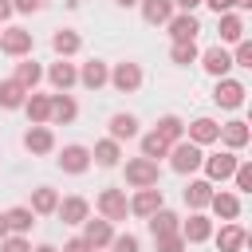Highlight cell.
<instances>
[{
  "mask_svg": "<svg viewBox=\"0 0 252 252\" xmlns=\"http://www.w3.org/2000/svg\"><path fill=\"white\" fill-rule=\"evenodd\" d=\"M201 161H205V150H201V146H193L189 138H181V142H173V146H169V169H173V173L189 177V173H197V169H201Z\"/></svg>",
  "mask_w": 252,
  "mask_h": 252,
  "instance_id": "obj_1",
  "label": "cell"
},
{
  "mask_svg": "<svg viewBox=\"0 0 252 252\" xmlns=\"http://www.w3.org/2000/svg\"><path fill=\"white\" fill-rule=\"evenodd\" d=\"M236 165H240V158L232 154V150H220V154H205V161H201V169H205V181H228L232 173H236Z\"/></svg>",
  "mask_w": 252,
  "mask_h": 252,
  "instance_id": "obj_2",
  "label": "cell"
},
{
  "mask_svg": "<svg viewBox=\"0 0 252 252\" xmlns=\"http://www.w3.org/2000/svg\"><path fill=\"white\" fill-rule=\"evenodd\" d=\"M32 47H35V35H32L28 28H4V32H0V51H4V55L28 59Z\"/></svg>",
  "mask_w": 252,
  "mask_h": 252,
  "instance_id": "obj_3",
  "label": "cell"
},
{
  "mask_svg": "<svg viewBox=\"0 0 252 252\" xmlns=\"http://www.w3.org/2000/svg\"><path fill=\"white\" fill-rule=\"evenodd\" d=\"M158 177H161L158 161H150V158H130L126 161V185L130 189H150V185H158Z\"/></svg>",
  "mask_w": 252,
  "mask_h": 252,
  "instance_id": "obj_4",
  "label": "cell"
},
{
  "mask_svg": "<svg viewBox=\"0 0 252 252\" xmlns=\"http://www.w3.org/2000/svg\"><path fill=\"white\" fill-rule=\"evenodd\" d=\"M118 94H134L138 87H142V67L138 63H130V59H122V63H114L110 67V79H106Z\"/></svg>",
  "mask_w": 252,
  "mask_h": 252,
  "instance_id": "obj_5",
  "label": "cell"
},
{
  "mask_svg": "<svg viewBox=\"0 0 252 252\" xmlns=\"http://www.w3.org/2000/svg\"><path fill=\"white\" fill-rule=\"evenodd\" d=\"M244 94H248V87L240 79H217V87H213V102L220 110H240L244 106Z\"/></svg>",
  "mask_w": 252,
  "mask_h": 252,
  "instance_id": "obj_6",
  "label": "cell"
},
{
  "mask_svg": "<svg viewBox=\"0 0 252 252\" xmlns=\"http://www.w3.org/2000/svg\"><path fill=\"white\" fill-rule=\"evenodd\" d=\"M94 205H98V217H102V220H110V224L130 217V201H126V193H122V189H102Z\"/></svg>",
  "mask_w": 252,
  "mask_h": 252,
  "instance_id": "obj_7",
  "label": "cell"
},
{
  "mask_svg": "<svg viewBox=\"0 0 252 252\" xmlns=\"http://www.w3.org/2000/svg\"><path fill=\"white\" fill-rule=\"evenodd\" d=\"M55 161H59V169H63V173L79 177V173H87V169H91V150H87V146H79V142H71V146H63V150H59V158H55Z\"/></svg>",
  "mask_w": 252,
  "mask_h": 252,
  "instance_id": "obj_8",
  "label": "cell"
},
{
  "mask_svg": "<svg viewBox=\"0 0 252 252\" xmlns=\"http://www.w3.org/2000/svg\"><path fill=\"white\" fill-rule=\"evenodd\" d=\"M158 209H165V197H161L158 185H150V189H134V197H130V213H134V217L150 220Z\"/></svg>",
  "mask_w": 252,
  "mask_h": 252,
  "instance_id": "obj_9",
  "label": "cell"
},
{
  "mask_svg": "<svg viewBox=\"0 0 252 252\" xmlns=\"http://www.w3.org/2000/svg\"><path fill=\"white\" fill-rule=\"evenodd\" d=\"M201 59V67H205V75H213V79H228V71H232V55H228V47H209V51H201L197 55Z\"/></svg>",
  "mask_w": 252,
  "mask_h": 252,
  "instance_id": "obj_10",
  "label": "cell"
},
{
  "mask_svg": "<svg viewBox=\"0 0 252 252\" xmlns=\"http://www.w3.org/2000/svg\"><path fill=\"white\" fill-rule=\"evenodd\" d=\"M177 232H181V240H185V244H205L217 228H213V220H209L205 213H189V220H181V228H177Z\"/></svg>",
  "mask_w": 252,
  "mask_h": 252,
  "instance_id": "obj_11",
  "label": "cell"
},
{
  "mask_svg": "<svg viewBox=\"0 0 252 252\" xmlns=\"http://www.w3.org/2000/svg\"><path fill=\"white\" fill-rule=\"evenodd\" d=\"M165 28H169L173 43H189V39H197V32H201V20H197L193 12H173Z\"/></svg>",
  "mask_w": 252,
  "mask_h": 252,
  "instance_id": "obj_12",
  "label": "cell"
},
{
  "mask_svg": "<svg viewBox=\"0 0 252 252\" xmlns=\"http://www.w3.org/2000/svg\"><path fill=\"white\" fill-rule=\"evenodd\" d=\"M185 138L205 150V146H213V142L220 138V122H217V118H193V122L185 126Z\"/></svg>",
  "mask_w": 252,
  "mask_h": 252,
  "instance_id": "obj_13",
  "label": "cell"
},
{
  "mask_svg": "<svg viewBox=\"0 0 252 252\" xmlns=\"http://www.w3.org/2000/svg\"><path fill=\"white\" fill-rule=\"evenodd\" d=\"M83 240H87L94 252H98V248H110V240H114V224L102 220V217H98V220L87 217V220H83Z\"/></svg>",
  "mask_w": 252,
  "mask_h": 252,
  "instance_id": "obj_14",
  "label": "cell"
},
{
  "mask_svg": "<svg viewBox=\"0 0 252 252\" xmlns=\"http://www.w3.org/2000/svg\"><path fill=\"white\" fill-rule=\"evenodd\" d=\"M20 110L28 114V126H47V122H51V94H35V91H32Z\"/></svg>",
  "mask_w": 252,
  "mask_h": 252,
  "instance_id": "obj_15",
  "label": "cell"
},
{
  "mask_svg": "<svg viewBox=\"0 0 252 252\" xmlns=\"http://www.w3.org/2000/svg\"><path fill=\"white\" fill-rule=\"evenodd\" d=\"M24 150L35 154V158L51 154V150H55V134H51V126H28V130H24Z\"/></svg>",
  "mask_w": 252,
  "mask_h": 252,
  "instance_id": "obj_16",
  "label": "cell"
},
{
  "mask_svg": "<svg viewBox=\"0 0 252 252\" xmlns=\"http://www.w3.org/2000/svg\"><path fill=\"white\" fill-rule=\"evenodd\" d=\"M213 193H217V189H213V181L193 177V181L185 185V193H181V197H185V205H189L193 213H205V209H209V201H213Z\"/></svg>",
  "mask_w": 252,
  "mask_h": 252,
  "instance_id": "obj_17",
  "label": "cell"
},
{
  "mask_svg": "<svg viewBox=\"0 0 252 252\" xmlns=\"http://www.w3.org/2000/svg\"><path fill=\"white\" fill-rule=\"evenodd\" d=\"M55 217H59L63 224H83V220L91 217V201H87V197H63V201L55 205Z\"/></svg>",
  "mask_w": 252,
  "mask_h": 252,
  "instance_id": "obj_18",
  "label": "cell"
},
{
  "mask_svg": "<svg viewBox=\"0 0 252 252\" xmlns=\"http://www.w3.org/2000/svg\"><path fill=\"white\" fill-rule=\"evenodd\" d=\"M209 240H217V248H220V252H240V248L248 244V232H244L236 220H224V224H220V232H213Z\"/></svg>",
  "mask_w": 252,
  "mask_h": 252,
  "instance_id": "obj_19",
  "label": "cell"
},
{
  "mask_svg": "<svg viewBox=\"0 0 252 252\" xmlns=\"http://www.w3.org/2000/svg\"><path fill=\"white\" fill-rule=\"evenodd\" d=\"M106 79H110V63H102V59H87V63L79 67V83H83L87 91H102Z\"/></svg>",
  "mask_w": 252,
  "mask_h": 252,
  "instance_id": "obj_20",
  "label": "cell"
},
{
  "mask_svg": "<svg viewBox=\"0 0 252 252\" xmlns=\"http://www.w3.org/2000/svg\"><path fill=\"white\" fill-rule=\"evenodd\" d=\"M248 138H252L248 122H244V118H232V122H224V126H220V138H217V142H224V150H232V154H236V150H244V146H248Z\"/></svg>",
  "mask_w": 252,
  "mask_h": 252,
  "instance_id": "obj_21",
  "label": "cell"
},
{
  "mask_svg": "<svg viewBox=\"0 0 252 252\" xmlns=\"http://www.w3.org/2000/svg\"><path fill=\"white\" fill-rule=\"evenodd\" d=\"M47 83H51L55 91H63V94H67V91L79 83V67H75V63H67V59H59V63H51V67H47Z\"/></svg>",
  "mask_w": 252,
  "mask_h": 252,
  "instance_id": "obj_22",
  "label": "cell"
},
{
  "mask_svg": "<svg viewBox=\"0 0 252 252\" xmlns=\"http://www.w3.org/2000/svg\"><path fill=\"white\" fill-rule=\"evenodd\" d=\"M75 118H79V102H75L71 94L55 91V94H51V122H55V126H71Z\"/></svg>",
  "mask_w": 252,
  "mask_h": 252,
  "instance_id": "obj_23",
  "label": "cell"
},
{
  "mask_svg": "<svg viewBox=\"0 0 252 252\" xmlns=\"http://www.w3.org/2000/svg\"><path fill=\"white\" fill-rule=\"evenodd\" d=\"M138 8H142V20H146V24H154V28H165V24H169V16L177 12V8H173V0H138Z\"/></svg>",
  "mask_w": 252,
  "mask_h": 252,
  "instance_id": "obj_24",
  "label": "cell"
},
{
  "mask_svg": "<svg viewBox=\"0 0 252 252\" xmlns=\"http://www.w3.org/2000/svg\"><path fill=\"white\" fill-rule=\"evenodd\" d=\"M209 209H213V217H217V220H236V217H240V197H236V193H228V189H220V193H213Z\"/></svg>",
  "mask_w": 252,
  "mask_h": 252,
  "instance_id": "obj_25",
  "label": "cell"
},
{
  "mask_svg": "<svg viewBox=\"0 0 252 252\" xmlns=\"http://www.w3.org/2000/svg\"><path fill=\"white\" fill-rule=\"evenodd\" d=\"M91 161H94V165H102V169H114V165L122 161V146H118L114 138H102V142H94Z\"/></svg>",
  "mask_w": 252,
  "mask_h": 252,
  "instance_id": "obj_26",
  "label": "cell"
},
{
  "mask_svg": "<svg viewBox=\"0 0 252 252\" xmlns=\"http://www.w3.org/2000/svg\"><path fill=\"white\" fill-rule=\"evenodd\" d=\"M4 220H8V232H12V236H28V232L35 228V213H32L28 205L8 209V213H4Z\"/></svg>",
  "mask_w": 252,
  "mask_h": 252,
  "instance_id": "obj_27",
  "label": "cell"
},
{
  "mask_svg": "<svg viewBox=\"0 0 252 252\" xmlns=\"http://www.w3.org/2000/svg\"><path fill=\"white\" fill-rule=\"evenodd\" d=\"M146 228H150V236L158 240V236H173L177 228H181V217L177 213H169V209H158L150 220H146Z\"/></svg>",
  "mask_w": 252,
  "mask_h": 252,
  "instance_id": "obj_28",
  "label": "cell"
},
{
  "mask_svg": "<svg viewBox=\"0 0 252 252\" xmlns=\"http://www.w3.org/2000/svg\"><path fill=\"white\" fill-rule=\"evenodd\" d=\"M217 32H220V47L224 43H240L244 39V20L236 12H224V16H217Z\"/></svg>",
  "mask_w": 252,
  "mask_h": 252,
  "instance_id": "obj_29",
  "label": "cell"
},
{
  "mask_svg": "<svg viewBox=\"0 0 252 252\" xmlns=\"http://www.w3.org/2000/svg\"><path fill=\"white\" fill-rule=\"evenodd\" d=\"M79 47H83V39H79V32H71V28H59V32L51 35V51H55L59 59L79 55Z\"/></svg>",
  "mask_w": 252,
  "mask_h": 252,
  "instance_id": "obj_30",
  "label": "cell"
},
{
  "mask_svg": "<svg viewBox=\"0 0 252 252\" xmlns=\"http://www.w3.org/2000/svg\"><path fill=\"white\" fill-rule=\"evenodd\" d=\"M12 79H16L24 91H35V87H39V79H43V67L28 55V59H20V63H16V75H12Z\"/></svg>",
  "mask_w": 252,
  "mask_h": 252,
  "instance_id": "obj_31",
  "label": "cell"
},
{
  "mask_svg": "<svg viewBox=\"0 0 252 252\" xmlns=\"http://www.w3.org/2000/svg\"><path fill=\"white\" fill-rule=\"evenodd\" d=\"M55 205H59V193H55L51 185L32 189V205H28V209H32L35 217H51V213H55Z\"/></svg>",
  "mask_w": 252,
  "mask_h": 252,
  "instance_id": "obj_32",
  "label": "cell"
},
{
  "mask_svg": "<svg viewBox=\"0 0 252 252\" xmlns=\"http://www.w3.org/2000/svg\"><path fill=\"white\" fill-rule=\"evenodd\" d=\"M28 94H32V91H24L16 79H4V83H0V106H4V110H20Z\"/></svg>",
  "mask_w": 252,
  "mask_h": 252,
  "instance_id": "obj_33",
  "label": "cell"
},
{
  "mask_svg": "<svg viewBox=\"0 0 252 252\" xmlns=\"http://www.w3.org/2000/svg\"><path fill=\"white\" fill-rule=\"evenodd\" d=\"M110 138H114L118 146H122L126 138H138V118H134V114H114V118H110Z\"/></svg>",
  "mask_w": 252,
  "mask_h": 252,
  "instance_id": "obj_34",
  "label": "cell"
},
{
  "mask_svg": "<svg viewBox=\"0 0 252 252\" xmlns=\"http://www.w3.org/2000/svg\"><path fill=\"white\" fill-rule=\"evenodd\" d=\"M154 130H158V134H161V138H165V142H169V146H173V142H181V138H185V122H181V118H177V114H161V118H158V126H154Z\"/></svg>",
  "mask_w": 252,
  "mask_h": 252,
  "instance_id": "obj_35",
  "label": "cell"
},
{
  "mask_svg": "<svg viewBox=\"0 0 252 252\" xmlns=\"http://www.w3.org/2000/svg\"><path fill=\"white\" fill-rule=\"evenodd\" d=\"M142 158H150V161H158V158H169V142H165L158 130L142 134Z\"/></svg>",
  "mask_w": 252,
  "mask_h": 252,
  "instance_id": "obj_36",
  "label": "cell"
},
{
  "mask_svg": "<svg viewBox=\"0 0 252 252\" xmlns=\"http://www.w3.org/2000/svg\"><path fill=\"white\" fill-rule=\"evenodd\" d=\"M197 55H201V51H197V39H189V43H173V47H169V59H173L177 67L197 63Z\"/></svg>",
  "mask_w": 252,
  "mask_h": 252,
  "instance_id": "obj_37",
  "label": "cell"
},
{
  "mask_svg": "<svg viewBox=\"0 0 252 252\" xmlns=\"http://www.w3.org/2000/svg\"><path fill=\"white\" fill-rule=\"evenodd\" d=\"M110 252H142V244H138V236H134V232H114Z\"/></svg>",
  "mask_w": 252,
  "mask_h": 252,
  "instance_id": "obj_38",
  "label": "cell"
},
{
  "mask_svg": "<svg viewBox=\"0 0 252 252\" xmlns=\"http://www.w3.org/2000/svg\"><path fill=\"white\" fill-rule=\"evenodd\" d=\"M232 181H236V193H252V161H240Z\"/></svg>",
  "mask_w": 252,
  "mask_h": 252,
  "instance_id": "obj_39",
  "label": "cell"
},
{
  "mask_svg": "<svg viewBox=\"0 0 252 252\" xmlns=\"http://www.w3.org/2000/svg\"><path fill=\"white\" fill-rule=\"evenodd\" d=\"M154 248H158V252H185L189 244L181 240V232H173V236H158V240H154Z\"/></svg>",
  "mask_w": 252,
  "mask_h": 252,
  "instance_id": "obj_40",
  "label": "cell"
},
{
  "mask_svg": "<svg viewBox=\"0 0 252 252\" xmlns=\"http://www.w3.org/2000/svg\"><path fill=\"white\" fill-rule=\"evenodd\" d=\"M232 67H252V39H240L232 51Z\"/></svg>",
  "mask_w": 252,
  "mask_h": 252,
  "instance_id": "obj_41",
  "label": "cell"
},
{
  "mask_svg": "<svg viewBox=\"0 0 252 252\" xmlns=\"http://www.w3.org/2000/svg\"><path fill=\"white\" fill-rule=\"evenodd\" d=\"M0 252H32V240L28 236H4L0 240Z\"/></svg>",
  "mask_w": 252,
  "mask_h": 252,
  "instance_id": "obj_42",
  "label": "cell"
},
{
  "mask_svg": "<svg viewBox=\"0 0 252 252\" xmlns=\"http://www.w3.org/2000/svg\"><path fill=\"white\" fill-rule=\"evenodd\" d=\"M39 8H43V0H12V12H24V16H32Z\"/></svg>",
  "mask_w": 252,
  "mask_h": 252,
  "instance_id": "obj_43",
  "label": "cell"
},
{
  "mask_svg": "<svg viewBox=\"0 0 252 252\" xmlns=\"http://www.w3.org/2000/svg\"><path fill=\"white\" fill-rule=\"evenodd\" d=\"M63 252H94V248H91V244H87L83 236H71V240L63 244Z\"/></svg>",
  "mask_w": 252,
  "mask_h": 252,
  "instance_id": "obj_44",
  "label": "cell"
},
{
  "mask_svg": "<svg viewBox=\"0 0 252 252\" xmlns=\"http://www.w3.org/2000/svg\"><path fill=\"white\" fill-rule=\"evenodd\" d=\"M201 4H209L217 16H224V12H232V0H201Z\"/></svg>",
  "mask_w": 252,
  "mask_h": 252,
  "instance_id": "obj_45",
  "label": "cell"
},
{
  "mask_svg": "<svg viewBox=\"0 0 252 252\" xmlns=\"http://www.w3.org/2000/svg\"><path fill=\"white\" fill-rule=\"evenodd\" d=\"M201 0H173V8H181V12H193Z\"/></svg>",
  "mask_w": 252,
  "mask_h": 252,
  "instance_id": "obj_46",
  "label": "cell"
},
{
  "mask_svg": "<svg viewBox=\"0 0 252 252\" xmlns=\"http://www.w3.org/2000/svg\"><path fill=\"white\" fill-rule=\"evenodd\" d=\"M8 16H12V0H0V24H4Z\"/></svg>",
  "mask_w": 252,
  "mask_h": 252,
  "instance_id": "obj_47",
  "label": "cell"
},
{
  "mask_svg": "<svg viewBox=\"0 0 252 252\" xmlns=\"http://www.w3.org/2000/svg\"><path fill=\"white\" fill-rule=\"evenodd\" d=\"M232 8H240V12H248V8H252V0H232Z\"/></svg>",
  "mask_w": 252,
  "mask_h": 252,
  "instance_id": "obj_48",
  "label": "cell"
},
{
  "mask_svg": "<svg viewBox=\"0 0 252 252\" xmlns=\"http://www.w3.org/2000/svg\"><path fill=\"white\" fill-rule=\"evenodd\" d=\"M4 236H12V232H8V220H4V213H0V240H4Z\"/></svg>",
  "mask_w": 252,
  "mask_h": 252,
  "instance_id": "obj_49",
  "label": "cell"
},
{
  "mask_svg": "<svg viewBox=\"0 0 252 252\" xmlns=\"http://www.w3.org/2000/svg\"><path fill=\"white\" fill-rule=\"evenodd\" d=\"M118 8H138V0H114Z\"/></svg>",
  "mask_w": 252,
  "mask_h": 252,
  "instance_id": "obj_50",
  "label": "cell"
},
{
  "mask_svg": "<svg viewBox=\"0 0 252 252\" xmlns=\"http://www.w3.org/2000/svg\"><path fill=\"white\" fill-rule=\"evenodd\" d=\"M32 252H59L55 244H39V248H32Z\"/></svg>",
  "mask_w": 252,
  "mask_h": 252,
  "instance_id": "obj_51",
  "label": "cell"
},
{
  "mask_svg": "<svg viewBox=\"0 0 252 252\" xmlns=\"http://www.w3.org/2000/svg\"><path fill=\"white\" fill-rule=\"evenodd\" d=\"M75 4H79V0H75Z\"/></svg>",
  "mask_w": 252,
  "mask_h": 252,
  "instance_id": "obj_52",
  "label": "cell"
}]
</instances>
